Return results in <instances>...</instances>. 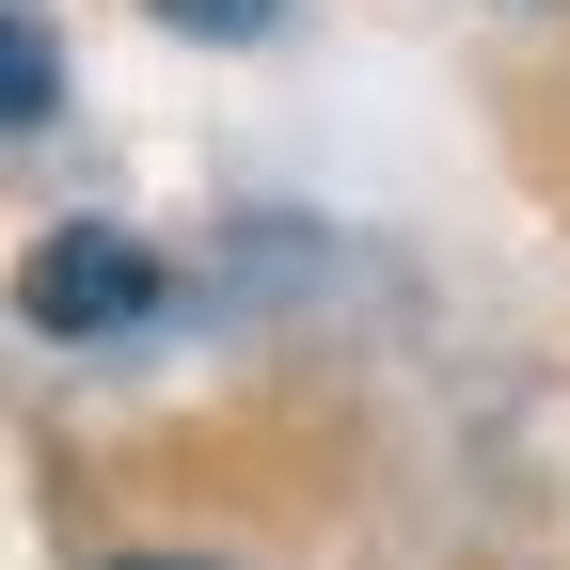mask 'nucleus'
<instances>
[{
    "label": "nucleus",
    "instance_id": "f257e3e1",
    "mask_svg": "<svg viewBox=\"0 0 570 570\" xmlns=\"http://www.w3.org/2000/svg\"><path fill=\"white\" fill-rule=\"evenodd\" d=\"M17 302H32V333H142L175 285H159V254H127V238L80 223V238H48V254L17 269Z\"/></svg>",
    "mask_w": 570,
    "mask_h": 570
},
{
    "label": "nucleus",
    "instance_id": "f03ea898",
    "mask_svg": "<svg viewBox=\"0 0 570 570\" xmlns=\"http://www.w3.org/2000/svg\"><path fill=\"white\" fill-rule=\"evenodd\" d=\"M48 80H63L48 17H0V111H17V127H48Z\"/></svg>",
    "mask_w": 570,
    "mask_h": 570
},
{
    "label": "nucleus",
    "instance_id": "7ed1b4c3",
    "mask_svg": "<svg viewBox=\"0 0 570 570\" xmlns=\"http://www.w3.org/2000/svg\"><path fill=\"white\" fill-rule=\"evenodd\" d=\"M159 17H175V32H206V48H238V32H269V17H285V0H159Z\"/></svg>",
    "mask_w": 570,
    "mask_h": 570
},
{
    "label": "nucleus",
    "instance_id": "20e7f679",
    "mask_svg": "<svg viewBox=\"0 0 570 570\" xmlns=\"http://www.w3.org/2000/svg\"><path fill=\"white\" fill-rule=\"evenodd\" d=\"M111 570H190V554H111Z\"/></svg>",
    "mask_w": 570,
    "mask_h": 570
}]
</instances>
